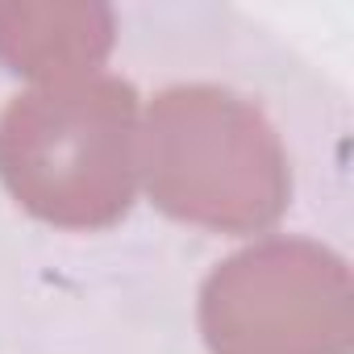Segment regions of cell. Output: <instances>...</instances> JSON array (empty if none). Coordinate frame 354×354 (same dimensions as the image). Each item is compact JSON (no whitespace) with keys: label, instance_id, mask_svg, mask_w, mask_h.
<instances>
[{"label":"cell","instance_id":"6da1fadb","mask_svg":"<svg viewBox=\"0 0 354 354\" xmlns=\"http://www.w3.org/2000/svg\"><path fill=\"white\" fill-rule=\"evenodd\" d=\"M138 175L158 213L213 234H267L292 205L275 125L221 84H171L146 104Z\"/></svg>","mask_w":354,"mask_h":354},{"label":"cell","instance_id":"3957f363","mask_svg":"<svg viewBox=\"0 0 354 354\" xmlns=\"http://www.w3.org/2000/svg\"><path fill=\"white\" fill-rule=\"evenodd\" d=\"M196 317L209 354H350V267L313 238H263L209 271Z\"/></svg>","mask_w":354,"mask_h":354},{"label":"cell","instance_id":"277c9868","mask_svg":"<svg viewBox=\"0 0 354 354\" xmlns=\"http://www.w3.org/2000/svg\"><path fill=\"white\" fill-rule=\"evenodd\" d=\"M113 34L109 5H0V63L38 88L96 75Z\"/></svg>","mask_w":354,"mask_h":354},{"label":"cell","instance_id":"7a4b0ae2","mask_svg":"<svg viewBox=\"0 0 354 354\" xmlns=\"http://www.w3.org/2000/svg\"><path fill=\"white\" fill-rule=\"evenodd\" d=\"M138 88L84 75L13 96L0 113V184L38 221L109 230L138 196Z\"/></svg>","mask_w":354,"mask_h":354}]
</instances>
